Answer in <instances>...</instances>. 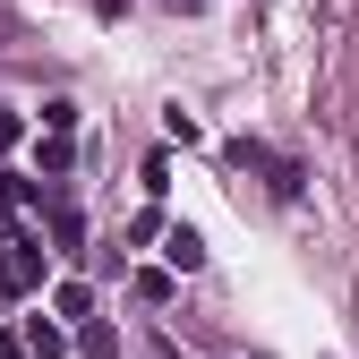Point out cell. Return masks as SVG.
Listing matches in <instances>:
<instances>
[{
    "instance_id": "6da1fadb",
    "label": "cell",
    "mask_w": 359,
    "mask_h": 359,
    "mask_svg": "<svg viewBox=\"0 0 359 359\" xmlns=\"http://www.w3.org/2000/svg\"><path fill=\"white\" fill-rule=\"evenodd\" d=\"M231 163H240V171H265V189H274V197H299V163H291V154L240 137V146H231Z\"/></svg>"
},
{
    "instance_id": "7a4b0ae2",
    "label": "cell",
    "mask_w": 359,
    "mask_h": 359,
    "mask_svg": "<svg viewBox=\"0 0 359 359\" xmlns=\"http://www.w3.org/2000/svg\"><path fill=\"white\" fill-rule=\"evenodd\" d=\"M43 283V240H0V291H34Z\"/></svg>"
},
{
    "instance_id": "3957f363",
    "label": "cell",
    "mask_w": 359,
    "mask_h": 359,
    "mask_svg": "<svg viewBox=\"0 0 359 359\" xmlns=\"http://www.w3.org/2000/svg\"><path fill=\"white\" fill-rule=\"evenodd\" d=\"M163 257H171V274H197V265H205V240L189 231V222H171V231H163Z\"/></svg>"
},
{
    "instance_id": "277c9868",
    "label": "cell",
    "mask_w": 359,
    "mask_h": 359,
    "mask_svg": "<svg viewBox=\"0 0 359 359\" xmlns=\"http://www.w3.org/2000/svg\"><path fill=\"white\" fill-rule=\"evenodd\" d=\"M43 222H52V240H60V248H77V240H86V222H77V205H69V197H43Z\"/></svg>"
},
{
    "instance_id": "5b68a950",
    "label": "cell",
    "mask_w": 359,
    "mask_h": 359,
    "mask_svg": "<svg viewBox=\"0 0 359 359\" xmlns=\"http://www.w3.org/2000/svg\"><path fill=\"white\" fill-rule=\"evenodd\" d=\"M26 359H69V334H60L52 317H34V325H26Z\"/></svg>"
},
{
    "instance_id": "8992f818",
    "label": "cell",
    "mask_w": 359,
    "mask_h": 359,
    "mask_svg": "<svg viewBox=\"0 0 359 359\" xmlns=\"http://www.w3.org/2000/svg\"><path fill=\"white\" fill-rule=\"evenodd\" d=\"M60 171H69V137H43L34 146V180H60Z\"/></svg>"
},
{
    "instance_id": "52a82bcc",
    "label": "cell",
    "mask_w": 359,
    "mask_h": 359,
    "mask_svg": "<svg viewBox=\"0 0 359 359\" xmlns=\"http://www.w3.org/2000/svg\"><path fill=\"white\" fill-rule=\"evenodd\" d=\"M69 128H77V103L52 95V103H43V137H69Z\"/></svg>"
},
{
    "instance_id": "ba28073f",
    "label": "cell",
    "mask_w": 359,
    "mask_h": 359,
    "mask_svg": "<svg viewBox=\"0 0 359 359\" xmlns=\"http://www.w3.org/2000/svg\"><path fill=\"white\" fill-rule=\"evenodd\" d=\"M52 308H60V317H95V291H86V283H60Z\"/></svg>"
},
{
    "instance_id": "9c48e42d",
    "label": "cell",
    "mask_w": 359,
    "mask_h": 359,
    "mask_svg": "<svg viewBox=\"0 0 359 359\" xmlns=\"http://www.w3.org/2000/svg\"><path fill=\"white\" fill-rule=\"evenodd\" d=\"M18 146V111H0V154H9Z\"/></svg>"
},
{
    "instance_id": "30bf717a",
    "label": "cell",
    "mask_w": 359,
    "mask_h": 359,
    "mask_svg": "<svg viewBox=\"0 0 359 359\" xmlns=\"http://www.w3.org/2000/svg\"><path fill=\"white\" fill-rule=\"evenodd\" d=\"M18 34H26V26H18V18H9V9H0V43H18Z\"/></svg>"
},
{
    "instance_id": "8fae6325",
    "label": "cell",
    "mask_w": 359,
    "mask_h": 359,
    "mask_svg": "<svg viewBox=\"0 0 359 359\" xmlns=\"http://www.w3.org/2000/svg\"><path fill=\"white\" fill-rule=\"evenodd\" d=\"M0 359H26V342H9V334H0Z\"/></svg>"
},
{
    "instance_id": "7c38bea8",
    "label": "cell",
    "mask_w": 359,
    "mask_h": 359,
    "mask_svg": "<svg viewBox=\"0 0 359 359\" xmlns=\"http://www.w3.org/2000/svg\"><path fill=\"white\" fill-rule=\"evenodd\" d=\"M171 9H205V0H171Z\"/></svg>"
}]
</instances>
